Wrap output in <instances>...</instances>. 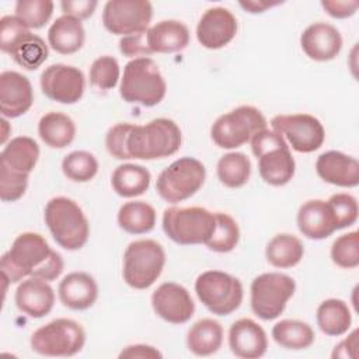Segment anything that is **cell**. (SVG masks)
Segmentation results:
<instances>
[{"instance_id": "obj_1", "label": "cell", "mask_w": 359, "mask_h": 359, "mask_svg": "<svg viewBox=\"0 0 359 359\" xmlns=\"http://www.w3.org/2000/svg\"><path fill=\"white\" fill-rule=\"evenodd\" d=\"M63 266L62 255L52 250L41 234L34 231L17 236L0 261L1 276L6 285L17 283L27 276L50 282L60 276Z\"/></svg>"}, {"instance_id": "obj_2", "label": "cell", "mask_w": 359, "mask_h": 359, "mask_svg": "<svg viewBox=\"0 0 359 359\" xmlns=\"http://www.w3.org/2000/svg\"><path fill=\"white\" fill-rule=\"evenodd\" d=\"M182 142L180 126L168 118H157L146 125H133L128 139L132 158L157 160L175 154Z\"/></svg>"}, {"instance_id": "obj_3", "label": "cell", "mask_w": 359, "mask_h": 359, "mask_svg": "<svg viewBox=\"0 0 359 359\" xmlns=\"http://www.w3.org/2000/svg\"><path fill=\"white\" fill-rule=\"evenodd\" d=\"M45 223L55 241L65 250L76 251L86 245L90 224L83 209L70 198L55 196L43 209Z\"/></svg>"}, {"instance_id": "obj_4", "label": "cell", "mask_w": 359, "mask_h": 359, "mask_svg": "<svg viewBox=\"0 0 359 359\" xmlns=\"http://www.w3.org/2000/svg\"><path fill=\"white\" fill-rule=\"evenodd\" d=\"M165 91V80L153 59L137 57L125 65L119 86V95L123 101L154 107L163 101Z\"/></svg>"}, {"instance_id": "obj_5", "label": "cell", "mask_w": 359, "mask_h": 359, "mask_svg": "<svg viewBox=\"0 0 359 359\" xmlns=\"http://www.w3.org/2000/svg\"><path fill=\"white\" fill-rule=\"evenodd\" d=\"M251 150L258 160L261 178L273 187L286 185L294 175L296 163L289 146L276 130L262 129L251 139Z\"/></svg>"}, {"instance_id": "obj_6", "label": "cell", "mask_w": 359, "mask_h": 359, "mask_svg": "<svg viewBox=\"0 0 359 359\" xmlns=\"http://www.w3.org/2000/svg\"><path fill=\"white\" fill-rule=\"evenodd\" d=\"M0 49L27 70H36L48 59V45L15 15L0 20Z\"/></svg>"}, {"instance_id": "obj_7", "label": "cell", "mask_w": 359, "mask_h": 359, "mask_svg": "<svg viewBox=\"0 0 359 359\" xmlns=\"http://www.w3.org/2000/svg\"><path fill=\"white\" fill-rule=\"evenodd\" d=\"M165 252L160 243L146 238L129 243L123 252L122 276L126 285L143 290L150 287L161 275Z\"/></svg>"}, {"instance_id": "obj_8", "label": "cell", "mask_w": 359, "mask_h": 359, "mask_svg": "<svg viewBox=\"0 0 359 359\" xmlns=\"http://www.w3.org/2000/svg\"><path fill=\"white\" fill-rule=\"evenodd\" d=\"M216 226L215 213L201 206L167 208L163 213V230L181 245L205 244Z\"/></svg>"}, {"instance_id": "obj_9", "label": "cell", "mask_w": 359, "mask_h": 359, "mask_svg": "<svg viewBox=\"0 0 359 359\" xmlns=\"http://www.w3.org/2000/svg\"><path fill=\"white\" fill-rule=\"evenodd\" d=\"M266 128L262 112L251 105H241L220 115L210 128V136L216 146L222 149H237Z\"/></svg>"}, {"instance_id": "obj_10", "label": "cell", "mask_w": 359, "mask_h": 359, "mask_svg": "<svg viewBox=\"0 0 359 359\" xmlns=\"http://www.w3.org/2000/svg\"><path fill=\"white\" fill-rule=\"evenodd\" d=\"M206 178L205 165L194 157H181L164 168L156 182V191L168 203L182 202L195 195Z\"/></svg>"}, {"instance_id": "obj_11", "label": "cell", "mask_w": 359, "mask_h": 359, "mask_svg": "<svg viewBox=\"0 0 359 359\" xmlns=\"http://www.w3.org/2000/svg\"><path fill=\"white\" fill-rule=\"evenodd\" d=\"M31 349L43 356H73L86 344V331L72 318H56L35 330Z\"/></svg>"}, {"instance_id": "obj_12", "label": "cell", "mask_w": 359, "mask_h": 359, "mask_svg": "<svg viewBox=\"0 0 359 359\" xmlns=\"http://www.w3.org/2000/svg\"><path fill=\"white\" fill-rule=\"evenodd\" d=\"M195 292L201 303L216 316H229L243 303V285L230 273L205 271L195 280Z\"/></svg>"}, {"instance_id": "obj_13", "label": "cell", "mask_w": 359, "mask_h": 359, "mask_svg": "<svg viewBox=\"0 0 359 359\" xmlns=\"http://www.w3.org/2000/svg\"><path fill=\"white\" fill-rule=\"evenodd\" d=\"M294 290L296 282L289 275L279 272L261 273L251 282V309L255 316L265 321L278 318Z\"/></svg>"}, {"instance_id": "obj_14", "label": "cell", "mask_w": 359, "mask_h": 359, "mask_svg": "<svg viewBox=\"0 0 359 359\" xmlns=\"http://www.w3.org/2000/svg\"><path fill=\"white\" fill-rule=\"evenodd\" d=\"M153 6L147 0H109L102 10L105 29L115 35H132L149 29Z\"/></svg>"}, {"instance_id": "obj_15", "label": "cell", "mask_w": 359, "mask_h": 359, "mask_svg": "<svg viewBox=\"0 0 359 359\" xmlns=\"http://www.w3.org/2000/svg\"><path fill=\"white\" fill-rule=\"evenodd\" d=\"M271 126L285 136L293 150L299 153H313L318 150L325 139L323 123L310 114L276 115L271 119Z\"/></svg>"}, {"instance_id": "obj_16", "label": "cell", "mask_w": 359, "mask_h": 359, "mask_svg": "<svg viewBox=\"0 0 359 359\" xmlns=\"http://www.w3.org/2000/svg\"><path fill=\"white\" fill-rule=\"evenodd\" d=\"M41 90L59 104H76L84 94L86 80L79 67L56 63L48 66L41 74Z\"/></svg>"}, {"instance_id": "obj_17", "label": "cell", "mask_w": 359, "mask_h": 359, "mask_svg": "<svg viewBox=\"0 0 359 359\" xmlns=\"http://www.w3.org/2000/svg\"><path fill=\"white\" fill-rule=\"evenodd\" d=\"M151 307L160 318L171 324H184L195 313L189 292L175 282H164L153 292Z\"/></svg>"}, {"instance_id": "obj_18", "label": "cell", "mask_w": 359, "mask_h": 359, "mask_svg": "<svg viewBox=\"0 0 359 359\" xmlns=\"http://www.w3.org/2000/svg\"><path fill=\"white\" fill-rule=\"evenodd\" d=\"M237 34V20L233 13L224 7L208 8L198 25V42L206 49H220L230 43Z\"/></svg>"}, {"instance_id": "obj_19", "label": "cell", "mask_w": 359, "mask_h": 359, "mask_svg": "<svg viewBox=\"0 0 359 359\" xmlns=\"http://www.w3.org/2000/svg\"><path fill=\"white\" fill-rule=\"evenodd\" d=\"M32 102V86L24 74L14 70H6L0 74V111L3 118L24 115Z\"/></svg>"}, {"instance_id": "obj_20", "label": "cell", "mask_w": 359, "mask_h": 359, "mask_svg": "<svg viewBox=\"0 0 359 359\" xmlns=\"http://www.w3.org/2000/svg\"><path fill=\"white\" fill-rule=\"evenodd\" d=\"M300 46L311 60L328 62L335 59L341 52L342 36L334 25L314 22L303 31Z\"/></svg>"}, {"instance_id": "obj_21", "label": "cell", "mask_w": 359, "mask_h": 359, "mask_svg": "<svg viewBox=\"0 0 359 359\" xmlns=\"http://www.w3.org/2000/svg\"><path fill=\"white\" fill-rule=\"evenodd\" d=\"M229 346L237 358L257 359L265 355L268 338L258 323L251 318H240L229 330Z\"/></svg>"}, {"instance_id": "obj_22", "label": "cell", "mask_w": 359, "mask_h": 359, "mask_svg": "<svg viewBox=\"0 0 359 359\" xmlns=\"http://www.w3.org/2000/svg\"><path fill=\"white\" fill-rule=\"evenodd\" d=\"M316 171L318 177L332 185L353 188L359 184V163L342 151L330 150L317 157Z\"/></svg>"}, {"instance_id": "obj_23", "label": "cell", "mask_w": 359, "mask_h": 359, "mask_svg": "<svg viewBox=\"0 0 359 359\" xmlns=\"http://www.w3.org/2000/svg\"><path fill=\"white\" fill-rule=\"evenodd\" d=\"M297 227L310 240L327 238L338 230L332 208L323 199H311L300 206L297 212Z\"/></svg>"}, {"instance_id": "obj_24", "label": "cell", "mask_w": 359, "mask_h": 359, "mask_svg": "<svg viewBox=\"0 0 359 359\" xmlns=\"http://www.w3.org/2000/svg\"><path fill=\"white\" fill-rule=\"evenodd\" d=\"M14 299L21 313L31 318H42L53 309L55 292L46 280L28 278L18 285Z\"/></svg>"}, {"instance_id": "obj_25", "label": "cell", "mask_w": 359, "mask_h": 359, "mask_svg": "<svg viewBox=\"0 0 359 359\" xmlns=\"http://www.w3.org/2000/svg\"><path fill=\"white\" fill-rule=\"evenodd\" d=\"M59 300L70 310H87L98 297L95 279L87 272H70L59 283Z\"/></svg>"}, {"instance_id": "obj_26", "label": "cell", "mask_w": 359, "mask_h": 359, "mask_svg": "<svg viewBox=\"0 0 359 359\" xmlns=\"http://www.w3.org/2000/svg\"><path fill=\"white\" fill-rule=\"evenodd\" d=\"M147 42L151 53H175L189 43L188 27L177 20H163L147 29Z\"/></svg>"}, {"instance_id": "obj_27", "label": "cell", "mask_w": 359, "mask_h": 359, "mask_svg": "<svg viewBox=\"0 0 359 359\" xmlns=\"http://www.w3.org/2000/svg\"><path fill=\"white\" fill-rule=\"evenodd\" d=\"M84 39L86 32L81 21L69 15L56 18L48 31L50 48L60 55L76 53L83 48Z\"/></svg>"}, {"instance_id": "obj_28", "label": "cell", "mask_w": 359, "mask_h": 359, "mask_svg": "<svg viewBox=\"0 0 359 359\" xmlns=\"http://www.w3.org/2000/svg\"><path fill=\"white\" fill-rule=\"evenodd\" d=\"M39 158L38 143L28 136L11 139L0 154V165L11 171L28 174L35 168Z\"/></svg>"}, {"instance_id": "obj_29", "label": "cell", "mask_w": 359, "mask_h": 359, "mask_svg": "<svg viewBox=\"0 0 359 359\" xmlns=\"http://www.w3.org/2000/svg\"><path fill=\"white\" fill-rule=\"evenodd\" d=\"M223 342V327L213 318L196 321L187 334V346L196 356H209L219 351Z\"/></svg>"}, {"instance_id": "obj_30", "label": "cell", "mask_w": 359, "mask_h": 359, "mask_svg": "<svg viewBox=\"0 0 359 359\" xmlns=\"http://www.w3.org/2000/svg\"><path fill=\"white\" fill-rule=\"evenodd\" d=\"M41 140L52 149L69 146L76 136V125L70 116L62 112H48L38 122Z\"/></svg>"}, {"instance_id": "obj_31", "label": "cell", "mask_w": 359, "mask_h": 359, "mask_svg": "<svg viewBox=\"0 0 359 359\" xmlns=\"http://www.w3.org/2000/svg\"><path fill=\"white\" fill-rule=\"evenodd\" d=\"M150 171L139 164H121L111 177L112 189L122 198H135L143 195L150 187Z\"/></svg>"}, {"instance_id": "obj_32", "label": "cell", "mask_w": 359, "mask_h": 359, "mask_svg": "<svg viewBox=\"0 0 359 359\" xmlns=\"http://www.w3.org/2000/svg\"><path fill=\"white\" fill-rule=\"evenodd\" d=\"M304 255L303 243L293 234L280 233L273 236L265 248L268 262L275 268H292L297 265Z\"/></svg>"}, {"instance_id": "obj_33", "label": "cell", "mask_w": 359, "mask_h": 359, "mask_svg": "<svg viewBox=\"0 0 359 359\" xmlns=\"http://www.w3.org/2000/svg\"><path fill=\"white\" fill-rule=\"evenodd\" d=\"M316 318L320 330L330 337H339L345 334L352 324L351 310L341 299H327L320 303Z\"/></svg>"}, {"instance_id": "obj_34", "label": "cell", "mask_w": 359, "mask_h": 359, "mask_svg": "<svg viewBox=\"0 0 359 359\" xmlns=\"http://www.w3.org/2000/svg\"><path fill=\"white\" fill-rule=\"evenodd\" d=\"M118 224L129 234L149 233L156 224V210L143 201L126 202L118 210Z\"/></svg>"}, {"instance_id": "obj_35", "label": "cell", "mask_w": 359, "mask_h": 359, "mask_svg": "<svg viewBox=\"0 0 359 359\" xmlns=\"http://www.w3.org/2000/svg\"><path fill=\"white\" fill-rule=\"evenodd\" d=\"M272 338L273 341L285 348L300 351L313 345L316 339V334L313 328L300 320H280L272 327Z\"/></svg>"}, {"instance_id": "obj_36", "label": "cell", "mask_w": 359, "mask_h": 359, "mask_svg": "<svg viewBox=\"0 0 359 359\" xmlns=\"http://www.w3.org/2000/svg\"><path fill=\"white\" fill-rule=\"evenodd\" d=\"M216 172L224 187L240 188L250 180L251 161L244 153L231 151L219 158Z\"/></svg>"}, {"instance_id": "obj_37", "label": "cell", "mask_w": 359, "mask_h": 359, "mask_svg": "<svg viewBox=\"0 0 359 359\" xmlns=\"http://www.w3.org/2000/svg\"><path fill=\"white\" fill-rule=\"evenodd\" d=\"M216 226L205 243V245L215 252H230L236 248L240 240V229L236 220L223 212H216Z\"/></svg>"}, {"instance_id": "obj_38", "label": "cell", "mask_w": 359, "mask_h": 359, "mask_svg": "<svg viewBox=\"0 0 359 359\" xmlns=\"http://www.w3.org/2000/svg\"><path fill=\"white\" fill-rule=\"evenodd\" d=\"M62 171L70 181L88 182L98 172V161L88 151L74 150L62 160Z\"/></svg>"}, {"instance_id": "obj_39", "label": "cell", "mask_w": 359, "mask_h": 359, "mask_svg": "<svg viewBox=\"0 0 359 359\" xmlns=\"http://www.w3.org/2000/svg\"><path fill=\"white\" fill-rule=\"evenodd\" d=\"M15 17L27 28H42L53 14L50 0H20L15 3Z\"/></svg>"}, {"instance_id": "obj_40", "label": "cell", "mask_w": 359, "mask_h": 359, "mask_svg": "<svg viewBox=\"0 0 359 359\" xmlns=\"http://www.w3.org/2000/svg\"><path fill=\"white\" fill-rule=\"evenodd\" d=\"M119 74L121 69L115 57L108 55L100 56L90 67V84L100 91H107L118 84Z\"/></svg>"}, {"instance_id": "obj_41", "label": "cell", "mask_w": 359, "mask_h": 359, "mask_svg": "<svg viewBox=\"0 0 359 359\" xmlns=\"http://www.w3.org/2000/svg\"><path fill=\"white\" fill-rule=\"evenodd\" d=\"M331 259L335 265L353 269L359 265V234L351 231L339 236L331 247Z\"/></svg>"}, {"instance_id": "obj_42", "label": "cell", "mask_w": 359, "mask_h": 359, "mask_svg": "<svg viewBox=\"0 0 359 359\" xmlns=\"http://www.w3.org/2000/svg\"><path fill=\"white\" fill-rule=\"evenodd\" d=\"M327 202L332 208V212L337 219L338 230L349 227L358 220V215H359L358 201L351 194H345V192L335 194Z\"/></svg>"}, {"instance_id": "obj_43", "label": "cell", "mask_w": 359, "mask_h": 359, "mask_svg": "<svg viewBox=\"0 0 359 359\" xmlns=\"http://www.w3.org/2000/svg\"><path fill=\"white\" fill-rule=\"evenodd\" d=\"M28 174L11 171L0 165V198L3 202H15L27 191Z\"/></svg>"}, {"instance_id": "obj_44", "label": "cell", "mask_w": 359, "mask_h": 359, "mask_svg": "<svg viewBox=\"0 0 359 359\" xmlns=\"http://www.w3.org/2000/svg\"><path fill=\"white\" fill-rule=\"evenodd\" d=\"M133 123L122 122L116 123L107 132L105 147L108 153L116 160H129L132 158L128 151V139L132 132Z\"/></svg>"}, {"instance_id": "obj_45", "label": "cell", "mask_w": 359, "mask_h": 359, "mask_svg": "<svg viewBox=\"0 0 359 359\" xmlns=\"http://www.w3.org/2000/svg\"><path fill=\"white\" fill-rule=\"evenodd\" d=\"M119 50L123 56L133 59L147 57L149 55H151L147 42V29L137 34L122 36L119 41Z\"/></svg>"}, {"instance_id": "obj_46", "label": "cell", "mask_w": 359, "mask_h": 359, "mask_svg": "<svg viewBox=\"0 0 359 359\" xmlns=\"http://www.w3.org/2000/svg\"><path fill=\"white\" fill-rule=\"evenodd\" d=\"M97 6H98V3L95 0H63V1H60L63 15L73 17L79 21L91 17Z\"/></svg>"}, {"instance_id": "obj_47", "label": "cell", "mask_w": 359, "mask_h": 359, "mask_svg": "<svg viewBox=\"0 0 359 359\" xmlns=\"http://www.w3.org/2000/svg\"><path fill=\"white\" fill-rule=\"evenodd\" d=\"M321 7L332 18L342 20V18L352 17L356 13V10L359 7V1H356V0H349V1H330V0L325 1V0H323Z\"/></svg>"}, {"instance_id": "obj_48", "label": "cell", "mask_w": 359, "mask_h": 359, "mask_svg": "<svg viewBox=\"0 0 359 359\" xmlns=\"http://www.w3.org/2000/svg\"><path fill=\"white\" fill-rule=\"evenodd\" d=\"M161 352L157 351V348L144 345V344H136L129 345L119 353V358H161Z\"/></svg>"}, {"instance_id": "obj_49", "label": "cell", "mask_w": 359, "mask_h": 359, "mask_svg": "<svg viewBox=\"0 0 359 359\" xmlns=\"http://www.w3.org/2000/svg\"><path fill=\"white\" fill-rule=\"evenodd\" d=\"M356 346H358V330H355L349 337L335 345L332 358H356Z\"/></svg>"}, {"instance_id": "obj_50", "label": "cell", "mask_w": 359, "mask_h": 359, "mask_svg": "<svg viewBox=\"0 0 359 359\" xmlns=\"http://www.w3.org/2000/svg\"><path fill=\"white\" fill-rule=\"evenodd\" d=\"M245 11L251 14L257 13H264L265 10L280 4V1H269V0H247V1H240L238 3Z\"/></svg>"}, {"instance_id": "obj_51", "label": "cell", "mask_w": 359, "mask_h": 359, "mask_svg": "<svg viewBox=\"0 0 359 359\" xmlns=\"http://www.w3.org/2000/svg\"><path fill=\"white\" fill-rule=\"evenodd\" d=\"M1 125H3L4 128H7V126H8V122H7V121L3 118V119H1ZM7 136H8V135H7V130L4 129V130H3V136H1V143H4V142H6Z\"/></svg>"}]
</instances>
